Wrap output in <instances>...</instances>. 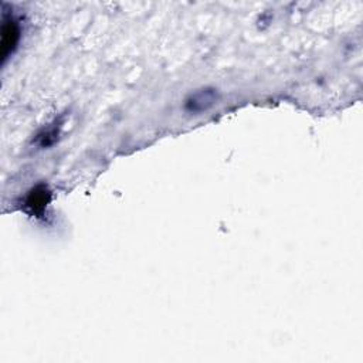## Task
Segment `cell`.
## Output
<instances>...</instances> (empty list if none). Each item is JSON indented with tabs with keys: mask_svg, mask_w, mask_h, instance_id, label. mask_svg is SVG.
Masks as SVG:
<instances>
[{
	"mask_svg": "<svg viewBox=\"0 0 363 363\" xmlns=\"http://www.w3.org/2000/svg\"><path fill=\"white\" fill-rule=\"evenodd\" d=\"M19 24L13 16L5 14L3 17V28H2V56L6 60L16 48L19 41Z\"/></svg>",
	"mask_w": 363,
	"mask_h": 363,
	"instance_id": "cell-1",
	"label": "cell"
}]
</instances>
